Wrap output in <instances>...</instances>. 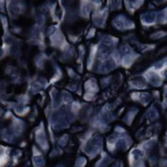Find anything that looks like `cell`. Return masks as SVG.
I'll return each instance as SVG.
<instances>
[{"label":"cell","mask_w":167,"mask_h":167,"mask_svg":"<svg viewBox=\"0 0 167 167\" xmlns=\"http://www.w3.org/2000/svg\"><path fill=\"white\" fill-rule=\"evenodd\" d=\"M101 140L99 138H96V139H94L89 144V146H87V148H88L87 152L92 153L97 152L100 149V148L101 147Z\"/></svg>","instance_id":"obj_1"},{"label":"cell","mask_w":167,"mask_h":167,"mask_svg":"<svg viewBox=\"0 0 167 167\" xmlns=\"http://www.w3.org/2000/svg\"><path fill=\"white\" fill-rule=\"evenodd\" d=\"M114 63L111 60H107L103 63L102 66V69L103 71H108L114 67Z\"/></svg>","instance_id":"obj_2"},{"label":"cell","mask_w":167,"mask_h":167,"mask_svg":"<svg viewBox=\"0 0 167 167\" xmlns=\"http://www.w3.org/2000/svg\"><path fill=\"white\" fill-rule=\"evenodd\" d=\"M155 18V15L153 13H148L144 16V21L146 23H151L154 21Z\"/></svg>","instance_id":"obj_3"}]
</instances>
